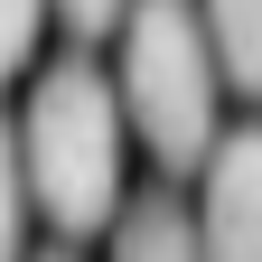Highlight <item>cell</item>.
<instances>
[{
  "label": "cell",
  "mask_w": 262,
  "mask_h": 262,
  "mask_svg": "<svg viewBox=\"0 0 262 262\" xmlns=\"http://www.w3.org/2000/svg\"><path fill=\"white\" fill-rule=\"evenodd\" d=\"M28 159H19V122L0 113V262H19L28 253Z\"/></svg>",
  "instance_id": "8992f818"
},
{
  "label": "cell",
  "mask_w": 262,
  "mask_h": 262,
  "mask_svg": "<svg viewBox=\"0 0 262 262\" xmlns=\"http://www.w3.org/2000/svg\"><path fill=\"white\" fill-rule=\"evenodd\" d=\"M47 10L66 19V38H113V28H122V10H131V0H47Z\"/></svg>",
  "instance_id": "ba28073f"
},
{
  "label": "cell",
  "mask_w": 262,
  "mask_h": 262,
  "mask_svg": "<svg viewBox=\"0 0 262 262\" xmlns=\"http://www.w3.org/2000/svg\"><path fill=\"white\" fill-rule=\"evenodd\" d=\"M215 94L225 66L206 38V10L196 0H131L122 10V122L150 141L159 169H206L215 131Z\"/></svg>",
  "instance_id": "7a4b0ae2"
},
{
  "label": "cell",
  "mask_w": 262,
  "mask_h": 262,
  "mask_svg": "<svg viewBox=\"0 0 262 262\" xmlns=\"http://www.w3.org/2000/svg\"><path fill=\"white\" fill-rule=\"evenodd\" d=\"M196 10H206V38H215L225 84L262 103V0H196Z\"/></svg>",
  "instance_id": "5b68a950"
},
{
  "label": "cell",
  "mask_w": 262,
  "mask_h": 262,
  "mask_svg": "<svg viewBox=\"0 0 262 262\" xmlns=\"http://www.w3.org/2000/svg\"><path fill=\"white\" fill-rule=\"evenodd\" d=\"M196 244H206V262H262V122L225 131V141L206 150Z\"/></svg>",
  "instance_id": "3957f363"
},
{
  "label": "cell",
  "mask_w": 262,
  "mask_h": 262,
  "mask_svg": "<svg viewBox=\"0 0 262 262\" xmlns=\"http://www.w3.org/2000/svg\"><path fill=\"white\" fill-rule=\"evenodd\" d=\"M19 159L56 234H103L122 215V84H103L84 56L47 66L19 113Z\"/></svg>",
  "instance_id": "6da1fadb"
},
{
  "label": "cell",
  "mask_w": 262,
  "mask_h": 262,
  "mask_svg": "<svg viewBox=\"0 0 262 262\" xmlns=\"http://www.w3.org/2000/svg\"><path fill=\"white\" fill-rule=\"evenodd\" d=\"M47 262H66V253H47Z\"/></svg>",
  "instance_id": "9c48e42d"
},
{
  "label": "cell",
  "mask_w": 262,
  "mask_h": 262,
  "mask_svg": "<svg viewBox=\"0 0 262 262\" xmlns=\"http://www.w3.org/2000/svg\"><path fill=\"white\" fill-rule=\"evenodd\" d=\"M38 28H47V0H0V84L38 56Z\"/></svg>",
  "instance_id": "52a82bcc"
},
{
  "label": "cell",
  "mask_w": 262,
  "mask_h": 262,
  "mask_svg": "<svg viewBox=\"0 0 262 262\" xmlns=\"http://www.w3.org/2000/svg\"><path fill=\"white\" fill-rule=\"evenodd\" d=\"M113 262H206V244H196V215L178 206L169 187L131 196V206L113 215Z\"/></svg>",
  "instance_id": "277c9868"
}]
</instances>
